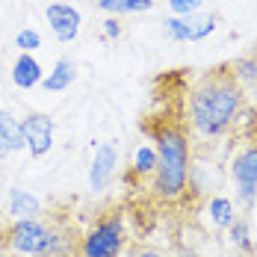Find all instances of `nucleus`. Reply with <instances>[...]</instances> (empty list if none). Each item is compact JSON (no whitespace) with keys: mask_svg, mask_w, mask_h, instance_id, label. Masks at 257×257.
Here are the masks:
<instances>
[{"mask_svg":"<svg viewBox=\"0 0 257 257\" xmlns=\"http://www.w3.org/2000/svg\"><path fill=\"white\" fill-rule=\"evenodd\" d=\"M201 3H204V0H169V9H172L175 15H195V12L201 9Z\"/></svg>","mask_w":257,"mask_h":257,"instance_id":"obj_20","label":"nucleus"},{"mask_svg":"<svg viewBox=\"0 0 257 257\" xmlns=\"http://www.w3.org/2000/svg\"><path fill=\"white\" fill-rule=\"evenodd\" d=\"M53 222H42L39 219H15L6 231H3V245L15 254H27V257H48L53 242Z\"/></svg>","mask_w":257,"mask_h":257,"instance_id":"obj_4","label":"nucleus"},{"mask_svg":"<svg viewBox=\"0 0 257 257\" xmlns=\"http://www.w3.org/2000/svg\"><path fill=\"white\" fill-rule=\"evenodd\" d=\"M216 30V15H175L166 21V36L172 42H201Z\"/></svg>","mask_w":257,"mask_h":257,"instance_id":"obj_6","label":"nucleus"},{"mask_svg":"<svg viewBox=\"0 0 257 257\" xmlns=\"http://www.w3.org/2000/svg\"><path fill=\"white\" fill-rule=\"evenodd\" d=\"M9 213L15 219H39L42 216V201L21 186H12L9 189Z\"/></svg>","mask_w":257,"mask_h":257,"instance_id":"obj_10","label":"nucleus"},{"mask_svg":"<svg viewBox=\"0 0 257 257\" xmlns=\"http://www.w3.org/2000/svg\"><path fill=\"white\" fill-rule=\"evenodd\" d=\"M77 77V65L71 59H56L53 71H48V77H42V86L45 92H65Z\"/></svg>","mask_w":257,"mask_h":257,"instance_id":"obj_12","label":"nucleus"},{"mask_svg":"<svg viewBox=\"0 0 257 257\" xmlns=\"http://www.w3.org/2000/svg\"><path fill=\"white\" fill-rule=\"evenodd\" d=\"M9 154H12V148H9V145L0 139V160H3V157H9Z\"/></svg>","mask_w":257,"mask_h":257,"instance_id":"obj_23","label":"nucleus"},{"mask_svg":"<svg viewBox=\"0 0 257 257\" xmlns=\"http://www.w3.org/2000/svg\"><path fill=\"white\" fill-rule=\"evenodd\" d=\"M154 0H98V9L109 15H124V12H148Z\"/></svg>","mask_w":257,"mask_h":257,"instance_id":"obj_14","label":"nucleus"},{"mask_svg":"<svg viewBox=\"0 0 257 257\" xmlns=\"http://www.w3.org/2000/svg\"><path fill=\"white\" fill-rule=\"evenodd\" d=\"M115 169H118L115 145L112 142H101L95 157H92V166H89V189L92 192H103L109 186V180L115 178Z\"/></svg>","mask_w":257,"mask_h":257,"instance_id":"obj_9","label":"nucleus"},{"mask_svg":"<svg viewBox=\"0 0 257 257\" xmlns=\"http://www.w3.org/2000/svg\"><path fill=\"white\" fill-rule=\"evenodd\" d=\"M233 77L239 80V83H257V56L236 59V65H233Z\"/></svg>","mask_w":257,"mask_h":257,"instance_id":"obj_17","label":"nucleus"},{"mask_svg":"<svg viewBox=\"0 0 257 257\" xmlns=\"http://www.w3.org/2000/svg\"><path fill=\"white\" fill-rule=\"evenodd\" d=\"M210 219H213L216 228H231L233 222H236L231 198H213V201H210Z\"/></svg>","mask_w":257,"mask_h":257,"instance_id":"obj_15","label":"nucleus"},{"mask_svg":"<svg viewBox=\"0 0 257 257\" xmlns=\"http://www.w3.org/2000/svg\"><path fill=\"white\" fill-rule=\"evenodd\" d=\"M45 18L51 24V33L56 36V42L62 45H71L80 33V12L71 3H48L45 9Z\"/></svg>","mask_w":257,"mask_h":257,"instance_id":"obj_8","label":"nucleus"},{"mask_svg":"<svg viewBox=\"0 0 257 257\" xmlns=\"http://www.w3.org/2000/svg\"><path fill=\"white\" fill-rule=\"evenodd\" d=\"M12 83L18 89H33L36 83H42V65L36 62L33 53H21L12 65Z\"/></svg>","mask_w":257,"mask_h":257,"instance_id":"obj_11","label":"nucleus"},{"mask_svg":"<svg viewBox=\"0 0 257 257\" xmlns=\"http://www.w3.org/2000/svg\"><path fill=\"white\" fill-rule=\"evenodd\" d=\"M130 257H172V254H166V251H160V248H136Z\"/></svg>","mask_w":257,"mask_h":257,"instance_id":"obj_22","label":"nucleus"},{"mask_svg":"<svg viewBox=\"0 0 257 257\" xmlns=\"http://www.w3.org/2000/svg\"><path fill=\"white\" fill-rule=\"evenodd\" d=\"M231 239H233V245H239V248H251V239H248V225L245 222H233L231 225Z\"/></svg>","mask_w":257,"mask_h":257,"instance_id":"obj_19","label":"nucleus"},{"mask_svg":"<svg viewBox=\"0 0 257 257\" xmlns=\"http://www.w3.org/2000/svg\"><path fill=\"white\" fill-rule=\"evenodd\" d=\"M103 36H106V39H118V36H121L118 18H106V21H103Z\"/></svg>","mask_w":257,"mask_h":257,"instance_id":"obj_21","label":"nucleus"},{"mask_svg":"<svg viewBox=\"0 0 257 257\" xmlns=\"http://www.w3.org/2000/svg\"><path fill=\"white\" fill-rule=\"evenodd\" d=\"M157 169V148H148V145H142L139 151H136V157H133V172L136 175H154Z\"/></svg>","mask_w":257,"mask_h":257,"instance_id":"obj_16","label":"nucleus"},{"mask_svg":"<svg viewBox=\"0 0 257 257\" xmlns=\"http://www.w3.org/2000/svg\"><path fill=\"white\" fill-rule=\"evenodd\" d=\"M231 175L236 180L239 198L245 204H254L257 198V145H245L242 151H236L231 163Z\"/></svg>","mask_w":257,"mask_h":257,"instance_id":"obj_5","label":"nucleus"},{"mask_svg":"<svg viewBox=\"0 0 257 257\" xmlns=\"http://www.w3.org/2000/svg\"><path fill=\"white\" fill-rule=\"evenodd\" d=\"M0 257H9V248H6L3 242H0Z\"/></svg>","mask_w":257,"mask_h":257,"instance_id":"obj_24","label":"nucleus"},{"mask_svg":"<svg viewBox=\"0 0 257 257\" xmlns=\"http://www.w3.org/2000/svg\"><path fill=\"white\" fill-rule=\"evenodd\" d=\"M21 133L33 157H45L53 148V118L45 112H30L21 121Z\"/></svg>","mask_w":257,"mask_h":257,"instance_id":"obj_7","label":"nucleus"},{"mask_svg":"<svg viewBox=\"0 0 257 257\" xmlns=\"http://www.w3.org/2000/svg\"><path fill=\"white\" fill-rule=\"evenodd\" d=\"M189 186V142L178 124H169L157 133V169L154 195L160 201H178Z\"/></svg>","mask_w":257,"mask_h":257,"instance_id":"obj_2","label":"nucleus"},{"mask_svg":"<svg viewBox=\"0 0 257 257\" xmlns=\"http://www.w3.org/2000/svg\"><path fill=\"white\" fill-rule=\"evenodd\" d=\"M15 45L21 48V53H33L42 48V36L36 33V30H21L18 36H15Z\"/></svg>","mask_w":257,"mask_h":257,"instance_id":"obj_18","label":"nucleus"},{"mask_svg":"<svg viewBox=\"0 0 257 257\" xmlns=\"http://www.w3.org/2000/svg\"><path fill=\"white\" fill-rule=\"evenodd\" d=\"M239 103L242 83L233 77V71H213L189 95V124L198 136H222L233 124Z\"/></svg>","mask_w":257,"mask_h":257,"instance_id":"obj_1","label":"nucleus"},{"mask_svg":"<svg viewBox=\"0 0 257 257\" xmlns=\"http://www.w3.org/2000/svg\"><path fill=\"white\" fill-rule=\"evenodd\" d=\"M0 139L12 148V151H24L27 142H24V133H21V121L9 112L0 109Z\"/></svg>","mask_w":257,"mask_h":257,"instance_id":"obj_13","label":"nucleus"},{"mask_svg":"<svg viewBox=\"0 0 257 257\" xmlns=\"http://www.w3.org/2000/svg\"><path fill=\"white\" fill-rule=\"evenodd\" d=\"M127 245V225L124 213H109L101 216L89 231L80 236L77 257H118Z\"/></svg>","mask_w":257,"mask_h":257,"instance_id":"obj_3","label":"nucleus"}]
</instances>
